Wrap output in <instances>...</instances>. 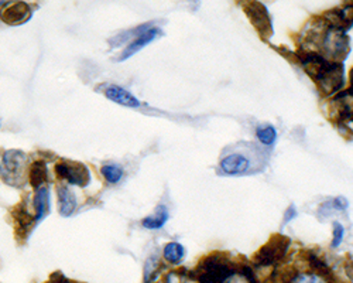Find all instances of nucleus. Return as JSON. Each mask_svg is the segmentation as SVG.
I'll return each mask as SVG.
<instances>
[{
    "mask_svg": "<svg viewBox=\"0 0 353 283\" xmlns=\"http://www.w3.org/2000/svg\"><path fill=\"white\" fill-rule=\"evenodd\" d=\"M168 217H170V214H168L167 207L160 204L156 208V213L153 215L145 217L141 221V224H143L144 228H147V230H160V228H163V226L165 225V222L168 221Z\"/></svg>",
    "mask_w": 353,
    "mask_h": 283,
    "instance_id": "nucleus-13",
    "label": "nucleus"
},
{
    "mask_svg": "<svg viewBox=\"0 0 353 283\" xmlns=\"http://www.w3.org/2000/svg\"><path fill=\"white\" fill-rule=\"evenodd\" d=\"M350 82H352V87H350V91H353V70L350 72Z\"/></svg>",
    "mask_w": 353,
    "mask_h": 283,
    "instance_id": "nucleus-22",
    "label": "nucleus"
},
{
    "mask_svg": "<svg viewBox=\"0 0 353 283\" xmlns=\"http://www.w3.org/2000/svg\"><path fill=\"white\" fill-rule=\"evenodd\" d=\"M250 166H252L250 160L246 156L241 155V153L228 155L219 163V167H221L222 172L225 175H229V176L245 175V173L249 172Z\"/></svg>",
    "mask_w": 353,
    "mask_h": 283,
    "instance_id": "nucleus-7",
    "label": "nucleus"
},
{
    "mask_svg": "<svg viewBox=\"0 0 353 283\" xmlns=\"http://www.w3.org/2000/svg\"><path fill=\"white\" fill-rule=\"evenodd\" d=\"M246 12L252 20V23L254 24V27L259 30V33L263 37H269L273 30H272V24H270V19H269V13L263 5L260 3H250L246 6Z\"/></svg>",
    "mask_w": 353,
    "mask_h": 283,
    "instance_id": "nucleus-6",
    "label": "nucleus"
},
{
    "mask_svg": "<svg viewBox=\"0 0 353 283\" xmlns=\"http://www.w3.org/2000/svg\"><path fill=\"white\" fill-rule=\"evenodd\" d=\"M219 283H257V280L249 266L232 265Z\"/></svg>",
    "mask_w": 353,
    "mask_h": 283,
    "instance_id": "nucleus-11",
    "label": "nucleus"
},
{
    "mask_svg": "<svg viewBox=\"0 0 353 283\" xmlns=\"http://www.w3.org/2000/svg\"><path fill=\"white\" fill-rule=\"evenodd\" d=\"M159 266L160 261L156 257V255H152V257L145 261L144 266V283H153L157 273H159Z\"/></svg>",
    "mask_w": 353,
    "mask_h": 283,
    "instance_id": "nucleus-18",
    "label": "nucleus"
},
{
    "mask_svg": "<svg viewBox=\"0 0 353 283\" xmlns=\"http://www.w3.org/2000/svg\"><path fill=\"white\" fill-rule=\"evenodd\" d=\"M103 92L108 99L116 104L128 106V108H140V101L125 88L117 87V85H110V87H108Z\"/></svg>",
    "mask_w": 353,
    "mask_h": 283,
    "instance_id": "nucleus-9",
    "label": "nucleus"
},
{
    "mask_svg": "<svg viewBox=\"0 0 353 283\" xmlns=\"http://www.w3.org/2000/svg\"><path fill=\"white\" fill-rule=\"evenodd\" d=\"M343 237H345V228H343V225H342L341 222L335 221V222H334V238H332L331 246H332V248H338V246L342 244Z\"/></svg>",
    "mask_w": 353,
    "mask_h": 283,
    "instance_id": "nucleus-20",
    "label": "nucleus"
},
{
    "mask_svg": "<svg viewBox=\"0 0 353 283\" xmlns=\"http://www.w3.org/2000/svg\"><path fill=\"white\" fill-rule=\"evenodd\" d=\"M296 217H297V210H296V207H294V206H290V207L285 210V213H284L283 226H284V225H287L291 219H294Z\"/></svg>",
    "mask_w": 353,
    "mask_h": 283,
    "instance_id": "nucleus-21",
    "label": "nucleus"
},
{
    "mask_svg": "<svg viewBox=\"0 0 353 283\" xmlns=\"http://www.w3.org/2000/svg\"><path fill=\"white\" fill-rule=\"evenodd\" d=\"M102 176L110 184H117L123 179V170L117 164H105L101 168Z\"/></svg>",
    "mask_w": 353,
    "mask_h": 283,
    "instance_id": "nucleus-16",
    "label": "nucleus"
},
{
    "mask_svg": "<svg viewBox=\"0 0 353 283\" xmlns=\"http://www.w3.org/2000/svg\"><path fill=\"white\" fill-rule=\"evenodd\" d=\"M55 173L58 175V177L67 180L72 186L86 187L91 182L90 170H88V167L82 163L64 162L60 164H55Z\"/></svg>",
    "mask_w": 353,
    "mask_h": 283,
    "instance_id": "nucleus-3",
    "label": "nucleus"
},
{
    "mask_svg": "<svg viewBox=\"0 0 353 283\" xmlns=\"http://www.w3.org/2000/svg\"><path fill=\"white\" fill-rule=\"evenodd\" d=\"M34 211H36V217L34 221L39 222L41 221L50 211V190L48 186L44 184L39 188H36V194H34Z\"/></svg>",
    "mask_w": 353,
    "mask_h": 283,
    "instance_id": "nucleus-12",
    "label": "nucleus"
},
{
    "mask_svg": "<svg viewBox=\"0 0 353 283\" xmlns=\"http://www.w3.org/2000/svg\"><path fill=\"white\" fill-rule=\"evenodd\" d=\"M288 283H331L327 280V276H322L319 273H300L292 276Z\"/></svg>",
    "mask_w": 353,
    "mask_h": 283,
    "instance_id": "nucleus-19",
    "label": "nucleus"
},
{
    "mask_svg": "<svg viewBox=\"0 0 353 283\" xmlns=\"http://www.w3.org/2000/svg\"><path fill=\"white\" fill-rule=\"evenodd\" d=\"M159 36H163L161 30L159 27H149L141 32L139 36H136L132 43L122 51V54L117 57V61H125L129 60L136 52H139L141 48H144L147 44L153 43Z\"/></svg>",
    "mask_w": 353,
    "mask_h": 283,
    "instance_id": "nucleus-5",
    "label": "nucleus"
},
{
    "mask_svg": "<svg viewBox=\"0 0 353 283\" xmlns=\"http://www.w3.org/2000/svg\"><path fill=\"white\" fill-rule=\"evenodd\" d=\"M290 240L277 235L274 237L268 245H264L256 255L254 262L257 266H272L281 261L284 258V255L287 253Z\"/></svg>",
    "mask_w": 353,
    "mask_h": 283,
    "instance_id": "nucleus-2",
    "label": "nucleus"
},
{
    "mask_svg": "<svg viewBox=\"0 0 353 283\" xmlns=\"http://www.w3.org/2000/svg\"><path fill=\"white\" fill-rule=\"evenodd\" d=\"M26 162L27 156L23 152L8 150L2 157V164H0V176H2L3 182L13 187H20L24 184L23 173Z\"/></svg>",
    "mask_w": 353,
    "mask_h": 283,
    "instance_id": "nucleus-1",
    "label": "nucleus"
},
{
    "mask_svg": "<svg viewBox=\"0 0 353 283\" xmlns=\"http://www.w3.org/2000/svg\"><path fill=\"white\" fill-rule=\"evenodd\" d=\"M185 257V248L179 242H170L164 246V258L172 265H179Z\"/></svg>",
    "mask_w": 353,
    "mask_h": 283,
    "instance_id": "nucleus-14",
    "label": "nucleus"
},
{
    "mask_svg": "<svg viewBox=\"0 0 353 283\" xmlns=\"http://www.w3.org/2000/svg\"><path fill=\"white\" fill-rule=\"evenodd\" d=\"M256 135H257V139L260 140V144H263L264 146L273 145L277 139V130L272 125L259 126L256 130Z\"/></svg>",
    "mask_w": 353,
    "mask_h": 283,
    "instance_id": "nucleus-17",
    "label": "nucleus"
},
{
    "mask_svg": "<svg viewBox=\"0 0 353 283\" xmlns=\"http://www.w3.org/2000/svg\"><path fill=\"white\" fill-rule=\"evenodd\" d=\"M322 47L332 59H343L349 50V41L343 30L328 27L327 33L322 37Z\"/></svg>",
    "mask_w": 353,
    "mask_h": 283,
    "instance_id": "nucleus-4",
    "label": "nucleus"
},
{
    "mask_svg": "<svg viewBox=\"0 0 353 283\" xmlns=\"http://www.w3.org/2000/svg\"><path fill=\"white\" fill-rule=\"evenodd\" d=\"M32 16V9L28 8L27 3H8V6L3 8L0 12V19H2L9 26H19L26 23Z\"/></svg>",
    "mask_w": 353,
    "mask_h": 283,
    "instance_id": "nucleus-8",
    "label": "nucleus"
},
{
    "mask_svg": "<svg viewBox=\"0 0 353 283\" xmlns=\"http://www.w3.org/2000/svg\"><path fill=\"white\" fill-rule=\"evenodd\" d=\"M58 206H60V214L63 217H71L77 210V197L71 188L67 186H58Z\"/></svg>",
    "mask_w": 353,
    "mask_h": 283,
    "instance_id": "nucleus-10",
    "label": "nucleus"
},
{
    "mask_svg": "<svg viewBox=\"0 0 353 283\" xmlns=\"http://www.w3.org/2000/svg\"><path fill=\"white\" fill-rule=\"evenodd\" d=\"M47 182V166L41 162L34 163L30 168V183L34 188H39Z\"/></svg>",
    "mask_w": 353,
    "mask_h": 283,
    "instance_id": "nucleus-15",
    "label": "nucleus"
}]
</instances>
